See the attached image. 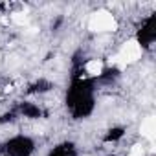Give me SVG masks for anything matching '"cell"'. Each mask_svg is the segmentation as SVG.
<instances>
[{
    "mask_svg": "<svg viewBox=\"0 0 156 156\" xmlns=\"http://www.w3.org/2000/svg\"><path fill=\"white\" fill-rule=\"evenodd\" d=\"M88 28L92 31H114V30H118V22H116L114 15H110L108 11L103 9V11H98L92 15Z\"/></svg>",
    "mask_w": 156,
    "mask_h": 156,
    "instance_id": "cell-1",
    "label": "cell"
},
{
    "mask_svg": "<svg viewBox=\"0 0 156 156\" xmlns=\"http://www.w3.org/2000/svg\"><path fill=\"white\" fill-rule=\"evenodd\" d=\"M140 55H141V46L138 44V41L130 39V41H127V42L123 44V48H121V51H119V55H118L116 59H118V62H121V64H129V62L138 61Z\"/></svg>",
    "mask_w": 156,
    "mask_h": 156,
    "instance_id": "cell-2",
    "label": "cell"
},
{
    "mask_svg": "<svg viewBox=\"0 0 156 156\" xmlns=\"http://www.w3.org/2000/svg\"><path fill=\"white\" fill-rule=\"evenodd\" d=\"M141 134L152 143L154 141V136H156V119H154V116H149V118H145L143 121H141Z\"/></svg>",
    "mask_w": 156,
    "mask_h": 156,
    "instance_id": "cell-3",
    "label": "cell"
},
{
    "mask_svg": "<svg viewBox=\"0 0 156 156\" xmlns=\"http://www.w3.org/2000/svg\"><path fill=\"white\" fill-rule=\"evenodd\" d=\"M101 70H103V62L101 61L94 59V61H88L87 62V72L90 75H98V73H101Z\"/></svg>",
    "mask_w": 156,
    "mask_h": 156,
    "instance_id": "cell-4",
    "label": "cell"
},
{
    "mask_svg": "<svg viewBox=\"0 0 156 156\" xmlns=\"http://www.w3.org/2000/svg\"><path fill=\"white\" fill-rule=\"evenodd\" d=\"M13 22L24 26V24H28V15H24V13H15V15H13Z\"/></svg>",
    "mask_w": 156,
    "mask_h": 156,
    "instance_id": "cell-5",
    "label": "cell"
},
{
    "mask_svg": "<svg viewBox=\"0 0 156 156\" xmlns=\"http://www.w3.org/2000/svg\"><path fill=\"white\" fill-rule=\"evenodd\" d=\"M129 156H145V151H143V147H141V145H134V147L130 149Z\"/></svg>",
    "mask_w": 156,
    "mask_h": 156,
    "instance_id": "cell-6",
    "label": "cell"
},
{
    "mask_svg": "<svg viewBox=\"0 0 156 156\" xmlns=\"http://www.w3.org/2000/svg\"><path fill=\"white\" fill-rule=\"evenodd\" d=\"M0 57H2V53H0Z\"/></svg>",
    "mask_w": 156,
    "mask_h": 156,
    "instance_id": "cell-7",
    "label": "cell"
}]
</instances>
